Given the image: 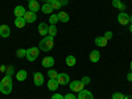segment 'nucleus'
<instances>
[{
  "instance_id": "15",
  "label": "nucleus",
  "mask_w": 132,
  "mask_h": 99,
  "mask_svg": "<svg viewBox=\"0 0 132 99\" xmlns=\"http://www.w3.org/2000/svg\"><path fill=\"white\" fill-rule=\"evenodd\" d=\"M41 65L44 66V68H52V66L54 65V58L50 57V56H48V57H45V58L42 60Z\"/></svg>"
},
{
  "instance_id": "9",
  "label": "nucleus",
  "mask_w": 132,
  "mask_h": 99,
  "mask_svg": "<svg viewBox=\"0 0 132 99\" xmlns=\"http://www.w3.org/2000/svg\"><path fill=\"white\" fill-rule=\"evenodd\" d=\"M11 35V29L7 24H3V25H0V37H3V38H7L9 37Z\"/></svg>"
},
{
  "instance_id": "30",
  "label": "nucleus",
  "mask_w": 132,
  "mask_h": 99,
  "mask_svg": "<svg viewBox=\"0 0 132 99\" xmlns=\"http://www.w3.org/2000/svg\"><path fill=\"white\" fill-rule=\"evenodd\" d=\"M63 98H65V99H78V98H77V96H75V95H74L73 93H69V94H66V95H65Z\"/></svg>"
},
{
  "instance_id": "6",
  "label": "nucleus",
  "mask_w": 132,
  "mask_h": 99,
  "mask_svg": "<svg viewBox=\"0 0 132 99\" xmlns=\"http://www.w3.org/2000/svg\"><path fill=\"white\" fill-rule=\"evenodd\" d=\"M24 20L27 21V23H35V21L37 20V15L36 12H32V11H27L25 15H24Z\"/></svg>"
},
{
  "instance_id": "22",
  "label": "nucleus",
  "mask_w": 132,
  "mask_h": 99,
  "mask_svg": "<svg viewBox=\"0 0 132 99\" xmlns=\"http://www.w3.org/2000/svg\"><path fill=\"white\" fill-rule=\"evenodd\" d=\"M57 15H58V20L62 21V23H68V21H69V15L66 12H63V11H60Z\"/></svg>"
},
{
  "instance_id": "16",
  "label": "nucleus",
  "mask_w": 132,
  "mask_h": 99,
  "mask_svg": "<svg viewBox=\"0 0 132 99\" xmlns=\"http://www.w3.org/2000/svg\"><path fill=\"white\" fill-rule=\"evenodd\" d=\"M107 42H108V40H106V38H104V36H99V37H96V38H95V45H96V46L104 48V46L107 45Z\"/></svg>"
},
{
  "instance_id": "12",
  "label": "nucleus",
  "mask_w": 132,
  "mask_h": 99,
  "mask_svg": "<svg viewBox=\"0 0 132 99\" xmlns=\"http://www.w3.org/2000/svg\"><path fill=\"white\" fill-rule=\"evenodd\" d=\"M78 99H94V95L93 93H90L89 90H82L78 93Z\"/></svg>"
},
{
  "instance_id": "36",
  "label": "nucleus",
  "mask_w": 132,
  "mask_h": 99,
  "mask_svg": "<svg viewBox=\"0 0 132 99\" xmlns=\"http://www.w3.org/2000/svg\"><path fill=\"white\" fill-rule=\"evenodd\" d=\"M60 3H61V5L63 7V5H66V4H68V0H60Z\"/></svg>"
},
{
  "instance_id": "27",
  "label": "nucleus",
  "mask_w": 132,
  "mask_h": 99,
  "mask_svg": "<svg viewBox=\"0 0 132 99\" xmlns=\"http://www.w3.org/2000/svg\"><path fill=\"white\" fill-rule=\"evenodd\" d=\"M48 77L49 78H53V79H57V77H58V71H56L54 69H50L48 71Z\"/></svg>"
},
{
  "instance_id": "19",
  "label": "nucleus",
  "mask_w": 132,
  "mask_h": 99,
  "mask_svg": "<svg viewBox=\"0 0 132 99\" xmlns=\"http://www.w3.org/2000/svg\"><path fill=\"white\" fill-rule=\"evenodd\" d=\"M99 60H101V53H99L98 50H93L91 53H90V61L91 62H98Z\"/></svg>"
},
{
  "instance_id": "21",
  "label": "nucleus",
  "mask_w": 132,
  "mask_h": 99,
  "mask_svg": "<svg viewBox=\"0 0 132 99\" xmlns=\"http://www.w3.org/2000/svg\"><path fill=\"white\" fill-rule=\"evenodd\" d=\"M112 5H114V8H116L119 11H124L126 9V4L122 3L120 0H112Z\"/></svg>"
},
{
  "instance_id": "31",
  "label": "nucleus",
  "mask_w": 132,
  "mask_h": 99,
  "mask_svg": "<svg viewBox=\"0 0 132 99\" xmlns=\"http://www.w3.org/2000/svg\"><path fill=\"white\" fill-rule=\"evenodd\" d=\"M5 70H7V74H8V75H12V73L15 71L13 66H7V69H5Z\"/></svg>"
},
{
  "instance_id": "10",
  "label": "nucleus",
  "mask_w": 132,
  "mask_h": 99,
  "mask_svg": "<svg viewBox=\"0 0 132 99\" xmlns=\"http://www.w3.org/2000/svg\"><path fill=\"white\" fill-rule=\"evenodd\" d=\"M48 30H49V25L48 24H45V23H40L38 24V33L42 37L48 36Z\"/></svg>"
},
{
  "instance_id": "3",
  "label": "nucleus",
  "mask_w": 132,
  "mask_h": 99,
  "mask_svg": "<svg viewBox=\"0 0 132 99\" xmlns=\"http://www.w3.org/2000/svg\"><path fill=\"white\" fill-rule=\"evenodd\" d=\"M38 54H40V48H29L27 49V58L28 61H36L38 58Z\"/></svg>"
},
{
  "instance_id": "42",
  "label": "nucleus",
  "mask_w": 132,
  "mask_h": 99,
  "mask_svg": "<svg viewBox=\"0 0 132 99\" xmlns=\"http://www.w3.org/2000/svg\"><path fill=\"white\" fill-rule=\"evenodd\" d=\"M131 2H132V0H131Z\"/></svg>"
},
{
  "instance_id": "14",
  "label": "nucleus",
  "mask_w": 132,
  "mask_h": 99,
  "mask_svg": "<svg viewBox=\"0 0 132 99\" xmlns=\"http://www.w3.org/2000/svg\"><path fill=\"white\" fill-rule=\"evenodd\" d=\"M25 8L23 7V5H17L15 9H13V13H15V16L16 17H24V15H25Z\"/></svg>"
},
{
  "instance_id": "41",
  "label": "nucleus",
  "mask_w": 132,
  "mask_h": 99,
  "mask_svg": "<svg viewBox=\"0 0 132 99\" xmlns=\"http://www.w3.org/2000/svg\"><path fill=\"white\" fill-rule=\"evenodd\" d=\"M28 2H30V0H28Z\"/></svg>"
},
{
  "instance_id": "8",
  "label": "nucleus",
  "mask_w": 132,
  "mask_h": 99,
  "mask_svg": "<svg viewBox=\"0 0 132 99\" xmlns=\"http://www.w3.org/2000/svg\"><path fill=\"white\" fill-rule=\"evenodd\" d=\"M33 82H35L36 86H42L45 79H44V75L41 73H35L33 74Z\"/></svg>"
},
{
  "instance_id": "35",
  "label": "nucleus",
  "mask_w": 132,
  "mask_h": 99,
  "mask_svg": "<svg viewBox=\"0 0 132 99\" xmlns=\"http://www.w3.org/2000/svg\"><path fill=\"white\" fill-rule=\"evenodd\" d=\"M127 79H128L129 82H132V73H128V74H127Z\"/></svg>"
},
{
  "instance_id": "2",
  "label": "nucleus",
  "mask_w": 132,
  "mask_h": 99,
  "mask_svg": "<svg viewBox=\"0 0 132 99\" xmlns=\"http://www.w3.org/2000/svg\"><path fill=\"white\" fill-rule=\"evenodd\" d=\"M54 46V37L52 36H45L38 44V48L42 52H50Z\"/></svg>"
},
{
  "instance_id": "17",
  "label": "nucleus",
  "mask_w": 132,
  "mask_h": 99,
  "mask_svg": "<svg viewBox=\"0 0 132 99\" xmlns=\"http://www.w3.org/2000/svg\"><path fill=\"white\" fill-rule=\"evenodd\" d=\"M41 11H42L45 15H52V12H53L54 9H53V7H52L50 3H44L42 7H41Z\"/></svg>"
},
{
  "instance_id": "13",
  "label": "nucleus",
  "mask_w": 132,
  "mask_h": 99,
  "mask_svg": "<svg viewBox=\"0 0 132 99\" xmlns=\"http://www.w3.org/2000/svg\"><path fill=\"white\" fill-rule=\"evenodd\" d=\"M28 8H29V11H32V12H37V11L41 9V7H40L37 0H30L29 4H28Z\"/></svg>"
},
{
  "instance_id": "24",
  "label": "nucleus",
  "mask_w": 132,
  "mask_h": 99,
  "mask_svg": "<svg viewBox=\"0 0 132 99\" xmlns=\"http://www.w3.org/2000/svg\"><path fill=\"white\" fill-rule=\"evenodd\" d=\"M56 35H57V27L56 25H50L49 27V30H48V36L56 37Z\"/></svg>"
},
{
  "instance_id": "5",
  "label": "nucleus",
  "mask_w": 132,
  "mask_h": 99,
  "mask_svg": "<svg viewBox=\"0 0 132 99\" xmlns=\"http://www.w3.org/2000/svg\"><path fill=\"white\" fill-rule=\"evenodd\" d=\"M57 81H58L60 85L66 86V85H69V83H70V77H69V74H66V73H58Z\"/></svg>"
},
{
  "instance_id": "25",
  "label": "nucleus",
  "mask_w": 132,
  "mask_h": 99,
  "mask_svg": "<svg viewBox=\"0 0 132 99\" xmlns=\"http://www.w3.org/2000/svg\"><path fill=\"white\" fill-rule=\"evenodd\" d=\"M50 4H52L53 9H56V11H58V9L62 8V5H61V3H60V0H52Z\"/></svg>"
},
{
  "instance_id": "40",
  "label": "nucleus",
  "mask_w": 132,
  "mask_h": 99,
  "mask_svg": "<svg viewBox=\"0 0 132 99\" xmlns=\"http://www.w3.org/2000/svg\"><path fill=\"white\" fill-rule=\"evenodd\" d=\"M129 69H131V71H132V61H131V65H129Z\"/></svg>"
},
{
  "instance_id": "7",
  "label": "nucleus",
  "mask_w": 132,
  "mask_h": 99,
  "mask_svg": "<svg viewBox=\"0 0 132 99\" xmlns=\"http://www.w3.org/2000/svg\"><path fill=\"white\" fill-rule=\"evenodd\" d=\"M118 21L120 25H127V24H129V16L124 12H120L118 15Z\"/></svg>"
},
{
  "instance_id": "11",
  "label": "nucleus",
  "mask_w": 132,
  "mask_h": 99,
  "mask_svg": "<svg viewBox=\"0 0 132 99\" xmlns=\"http://www.w3.org/2000/svg\"><path fill=\"white\" fill-rule=\"evenodd\" d=\"M58 86H60V83H58V81H57V79L49 78V81H48V89H49L50 91H57Z\"/></svg>"
},
{
  "instance_id": "20",
  "label": "nucleus",
  "mask_w": 132,
  "mask_h": 99,
  "mask_svg": "<svg viewBox=\"0 0 132 99\" xmlns=\"http://www.w3.org/2000/svg\"><path fill=\"white\" fill-rule=\"evenodd\" d=\"M25 24H27V21L24 20V17H16L15 19V25H16V28H24L25 27Z\"/></svg>"
},
{
  "instance_id": "23",
  "label": "nucleus",
  "mask_w": 132,
  "mask_h": 99,
  "mask_svg": "<svg viewBox=\"0 0 132 99\" xmlns=\"http://www.w3.org/2000/svg\"><path fill=\"white\" fill-rule=\"evenodd\" d=\"M75 63H77V60H75L74 56H68L66 57V65H68L69 68H73Z\"/></svg>"
},
{
  "instance_id": "18",
  "label": "nucleus",
  "mask_w": 132,
  "mask_h": 99,
  "mask_svg": "<svg viewBox=\"0 0 132 99\" xmlns=\"http://www.w3.org/2000/svg\"><path fill=\"white\" fill-rule=\"evenodd\" d=\"M27 77H28L27 70H20V71L16 73V79L20 81V82H24V81L27 79Z\"/></svg>"
},
{
  "instance_id": "4",
  "label": "nucleus",
  "mask_w": 132,
  "mask_h": 99,
  "mask_svg": "<svg viewBox=\"0 0 132 99\" xmlns=\"http://www.w3.org/2000/svg\"><path fill=\"white\" fill-rule=\"evenodd\" d=\"M69 86H70V90L73 93H79L85 89V85H83L82 81H73V82L69 83Z\"/></svg>"
},
{
  "instance_id": "37",
  "label": "nucleus",
  "mask_w": 132,
  "mask_h": 99,
  "mask_svg": "<svg viewBox=\"0 0 132 99\" xmlns=\"http://www.w3.org/2000/svg\"><path fill=\"white\" fill-rule=\"evenodd\" d=\"M124 99H132V95H124Z\"/></svg>"
},
{
  "instance_id": "28",
  "label": "nucleus",
  "mask_w": 132,
  "mask_h": 99,
  "mask_svg": "<svg viewBox=\"0 0 132 99\" xmlns=\"http://www.w3.org/2000/svg\"><path fill=\"white\" fill-rule=\"evenodd\" d=\"M16 56H17L19 58L25 57V56H27V50H25V49H19V50L16 52Z\"/></svg>"
},
{
  "instance_id": "1",
  "label": "nucleus",
  "mask_w": 132,
  "mask_h": 99,
  "mask_svg": "<svg viewBox=\"0 0 132 99\" xmlns=\"http://www.w3.org/2000/svg\"><path fill=\"white\" fill-rule=\"evenodd\" d=\"M13 83H12V75H5L3 77V79L0 81V93H3L4 95H8L12 93Z\"/></svg>"
},
{
  "instance_id": "29",
  "label": "nucleus",
  "mask_w": 132,
  "mask_h": 99,
  "mask_svg": "<svg viewBox=\"0 0 132 99\" xmlns=\"http://www.w3.org/2000/svg\"><path fill=\"white\" fill-rule=\"evenodd\" d=\"M112 99H124V94H122V93H114L112 94Z\"/></svg>"
},
{
  "instance_id": "26",
  "label": "nucleus",
  "mask_w": 132,
  "mask_h": 99,
  "mask_svg": "<svg viewBox=\"0 0 132 99\" xmlns=\"http://www.w3.org/2000/svg\"><path fill=\"white\" fill-rule=\"evenodd\" d=\"M58 15H50V17H49V23L52 24V25H56L57 23H58Z\"/></svg>"
},
{
  "instance_id": "33",
  "label": "nucleus",
  "mask_w": 132,
  "mask_h": 99,
  "mask_svg": "<svg viewBox=\"0 0 132 99\" xmlns=\"http://www.w3.org/2000/svg\"><path fill=\"white\" fill-rule=\"evenodd\" d=\"M112 36H114L112 32H106V33H104V38H106V40H111Z\"/></svg>"
},
{
  "instance_id": "32",
  "label": "nucleus",
  "mask_w": 132,
  "mask_h": 99,
  "mask_svg": "<svg viewBox=\"0 0 132 99\" xmlns=\"http://www.w3.org/2000/svg\"><path fill=\"white\" fill-rule=\"evenodd\" d=\"M81 81H82V82H83V85L86 86V85H89V83H90V81H91V79H90V77H83V78H82Z\"/></svg>"
},
{
  "instance_id": "38",
  "label": "nucleus",
  "mask_w": 132,
  "mask_h": 99,
  "mask_svg": "<svg viewBox=\"0 0 132 99\" xmlns=\"http://www.w3.org/2000/svg\"><path fill=\"white\" fill-rule=\"evenodd\" d=\"M129 23H131V24H132V15H131V16H129Z\"/></svg>"
},
{
  "instance_id": "34",
  "label": "nucleus",
  "mask_w": 132,
  "mask_h": 99,
  "mask_svg": "<svg viewBox=\"0 0 132 99\" xmlns=\"http://www.w3.org/2000/svg\"><path fill=\"white\" fill-rule=\"evenodd\" d=\"M52 99H65L63 98V95H61V94H58V93H56L53 96H52Z\"/></svg>"
},
{
  "instance_id": "39",
  "label": "nucleus",
  "mask_w": 132,
  "mask_h": 99,
  "mask_svg": "<svg viewBox=\"0 0 132 99\" xmlns=\"http://www.w3.org/2000/svg\"><path fill=\"white\" fill-rule=\"evenodd\" d=\"M129 32H131V33H132V24H131V25H129Z\"/></svg>"
}]
</instances>
